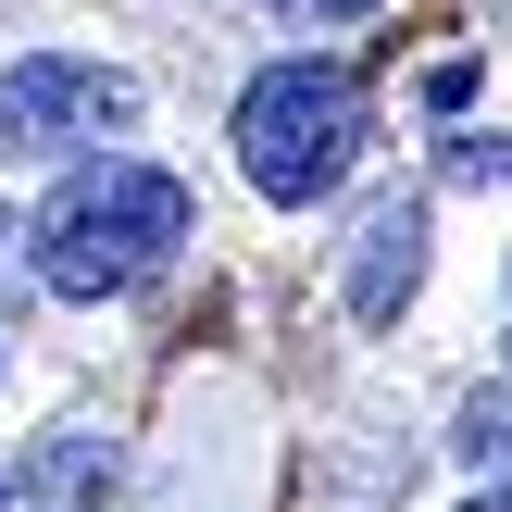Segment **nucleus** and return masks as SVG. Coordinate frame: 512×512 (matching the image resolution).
Instances as JSON below:
<instances>
[{
  "instance_id": "nucleus-3",
  "label": "nucleus",
  "mask_w": 512,
  "mask_h": 512,
  "mask_svg": "<svg viewBox=\"0 0 512 512\" xmlns=\"http://www.w3.org/2000/svg\"><path fill=\"white\" fill-rule=\"evenodd\" d=\"M125 125H138V75H125V63L25 50V63L0 75V150H25V163H63V150L125 138Z\"/></svg>"
},
{
  "instance_id": "nucleus-2",
  "label": "nucleus",
  "mask_w": 512,
  "mask_h": 512,
  "mask_svg": "<svg viewBox=\"0 0 512 512\" xmlns=\"http://www.w3.org/2000/svg\"><path fill=\"white\" fill-rule=\"evenodd\" d=\"M375 113H363V75L350 63H263L238 100V175L275 200V213H313V200L350 188Z\"/></svg>"
},
{
  "instance_id": "nucleus-1",
  "label": "nucleus",
  "mask_w": 512,
  "mask_h": 512,
  "mask_svg": "<svg viewBox=\"0 0 512 512\" xmlns=\"http://www.w3.org/2000/svg\"><path fill=\"white\" fill-rule=\"evenodd\" d=\"M188 250V188L138 150H100L50 188V213L25 225V263H38L50 300H125Z\"/></svg>"
},
{
  "instance_id": "nucleus-4",
  "label": "nucleus",
  "mask_w": 512,
  "mask_h": 512,
  "mask_svg": "<svg viewBox=\"0 0 512 512\" xmlns=\"http://www.w3.org/2000/svg\"><path fill=\"white\" fill-rule=\"evenodd\" d=\"M413 275H425V213H413V200H388V213L363 225V263H350V313L388 325L400 300H413Z\"/></svg>"
},
{
  "instance_id": "nucleus-7",
  "label": "nucleus",
  "mask_w": 512,
  "mask_h": 512,
  "mask_svg": "<svg viewBox=\"0 0 512 512\" xmlns=\"http://www.w3.org/2000/svg\"><path fill=\"white\" fill-rule=\"evenodd\" d=\"M463 512H512V488H488V500H463Z\"/></svg>"
},
{
  "instance_id": "nucleus-5",
  "label": "nucleus",
  "mask_w": 512,
  "mask_h": 512,
  "mask_svg": "<svg viewBox=\"0 0 512 512\" xmlns=\"http://www.w3.org/2000/svg\"><path fill=\"white\" fill-rule=\"evenodd\" d=\"M450 175H463V188H500V175H512V138H500V150L463 138V150H450Z\"/></svg>"
},
{
  "instance_id": "nucleus-8",
  "label": "nucleus",
  "mask_w": 512,
  "mask_h": 512,
  "mask_svg": "<svg viewBox=\"0 0 512 512\" xmlns=\"http://www.w3.org/2000/svg\"><path fill=\"white\" fill-rule=\"evenodd\" d=\"M0 263H13V213H0Z\"/></svg>"
},
{
  "instance_id": "nucleus-6",
  "label": "nucleus",
  "mask_w": 512,
  "mask_h": 512,
  "mask_svg": "<svg viewBox=\"0 0 512 512\" xmlns=\"http://www.w3.org/2000/svg\"><path fill=\"white\" fill-rule=\"evenodd\" d=\"M263 13H300V25H350V13H375V0H263Z\"/></svg>"
},
{
  "instance_id": "nucleus-9",
  "label": "nucleus",
  "mask_w": 512,
  "mask_h": 512,
  "mask_svg": "<svg viewBox=\"0 0 512 512\" xmlns=\"http://www.w3.org/2000/svg\"><path fill=\"white\" fill-rule=\"evenodd\" d=\"M0 512H13V488H0Z\"/></svg>"
}]
</instances>
